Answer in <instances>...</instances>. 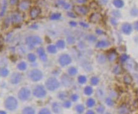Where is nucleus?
<instances>
[{
    "mask_svg": "<svg viewBox=\"0 0 138 114\" xmlns=\"http://www.w3.org/2000/svg\"><path fill=\"white\" fill-rule=\"evenodd\" d=\"M38 114H51V112L47 108H42V109L40 110Z\"/></svg>",
    "mask_w": 138,
    "mask_h": 114,
    "instance_id": "30",
    "label": "nucleus"
},
{
    "mask_svg": "<svg viewBox=\"0 0 138 114\" xmlns=\"http://www.w3.org/2000/svg\"><path fill=\"white\" fill-rule=\"evenodd\" d=\"M109 46V43L106 41H99L97 42L96 46L98 48H106Z\"/></svg>",
    "mask_w": 138,
    "mask_h": 114,
    "instance_id": "26",
    "label": "nucleus"
},
{
    "mask_svg": "<svg viewBox=\"0 0 138 114\" xmlns=\"http://www.w3.org/2000/svg\"><path fill=\"white\" fill-rule=\"evenodd\" d=\"M116 57H117V55H115V54L114 53H110V55L109 57V60L111 61V62H113V61L115 60V59L117 58Z\"/></svg>",
    "mask_w": 138,
    "mask_h": 114,
    "instance_id": "38",
    "label": "nucleus"
},
{
    "mask_svg": "<svg viewBox=\"0 0 138 114\" xmlns=\"http://www.w3.org/2000/svg\"><path fill=\"white\" fill-rule=\"evenodd\" d=\"M52 112L55 114H59L62 110L61 105L57 102H54L52 105Z\"/></svg>",
    "mask_w": 138,
    "mask_h": 114,
    "instance_id": "15",
    "label": "nucleus"
},
{
    "mask_svg": "<svg viewBox=\"0 0 138 114\" xmlns=\"http://www.w3.org/2000/svg\"><path fill=\"white\" fill-rule=\"evenodd\" d=\"M97 60L99 62V63H104L105 62V57L102 55H100V57H98L97 58Z\"/></svg>",
    "mask_w": 138,
    "mask_h": 114,
    "instance_id": "40",
    "label": "nucleus"
},
{
    "mask_svg": "<svg viewBox=\"0 0 138 114\" xmlns=\"http://www.w3.org/2000/svg\"><path fill=\"white\" fill-rule=\"evenodd\" d=\"M27 59L30 63H34L36 61V60H37V57H36V55L34 53H30L28 54Z\"/></svg>",
    "mask_w": 138,
    "mask_h": 114,
    "instance_id": "23",
    "label": "nucleus"
},
{
    "mask_svg": "<svg viewBox=\"0 0 138 114\" xmlns=\"http://www.w3.org/2000/svg\"><path fill=\"white\" fill-rule=\"evenodd\" d=\"M105 114H110V113H106Z\"/></svg>",
    "mask_w": 138,
    "mask_h": 114,
    "instance_id": "47",
    "label": "nucleus"
},
{
    "mask_svg": "<svg viewBox=\"0 0 138 114\" xmlns=\"http://www.w3.org/2000/svg\"><path fill=\"white\" fill-rule=\"evenodd\" d=\"M70 99L71 101H73V102H76L79 99V96L77 94H73L70 96Z\"/></svg>",
    "mask_w": 138,
    "mask_h": 114,
    "instance_id": "35",
    "label": "nucleus"
},
{
    "mask_svg": "<svg viewBox=\"0 0 138 114\" xmlns=\"http://www.w3.org/2000/svg\"><path fill=\"white\" fill-rule=\"evenodd\" d=\"M61 82L64 86L68 88L70 87L73 84V80L69 77V75L64 74L61 77Z\"/></svg>",
    "mask_w": 138,
    "mask_h": 114,
    "instance_id": "11",
    "label": "nucleus"
},
{
    "mask_svg": "<svg viewBox=\"0 0 138 114\" xmlns=\"http://www.w3.org/2000/svg\"><path fill=\"white\" fill-rule=\"evenodd\" d=\"M70 25H72V26H76V24L75 22H72L70 23Z\"/></svg>",
    "mask_w": 138,
    "mask_h": 114,
    "instance_id": "45",
    "label": "nucleus"
},
{
    "mask_svg": "<svg viewBox=\"0 0 138 114\" xmlns=\"http://www.w3.org/2000/svg\"><path fill=\"white\" fill-rule=\"evenodd\" d=\"M118 114H129V109L125 105H122L119 107L118 110Z\"/></svg>",
    "mask_w": 138,
    "mask_h": 114,
    "instance_id": "21",
    "label": "nucleus"
},
{
    "mask_svg": "<svg viewBox=\"0 0 138 114\" xmlns=\"http://www.w3.org/2000/svg\"><path fill=\"white\" fill-rule=\"evenodd\" d=\"M23 20V16H21V15H20L18 13H15L12 15V18H11V22L13 25H18L20 24L21 23H22Z\"/></svg>",
    "mask_w": 138,
    "mask_h": 114,
    "instance_id": "9",
    "label": "nucleus"
},
{
    "mask_svg": "<svg viewBox=\"0 0 138 114\" xmlns=\"http://www.w3.org/2000/svg\"><path fill=\"white\" fill-rule=\"evenodd\" d=\"M77 2L79 3H86V0H77Z\"/></svg>",
    "mask_w": 138,
    "mask_h": 114,
    "instance_id": "44",
    "label": "nucleus"
},
{
    "mask_svg": "<svg viewBox=\"0 0 138 114\" xmlns=\"http://www.w3.org/2000/svg\"><path fill=\"white\" fill-rule=\"evenodd\" d=\"M29 77L33 82H39L43 78V73L37 68H35L30 71Z\"/></svg>",
    "mask_w": 138,
    "mask_h": 114,
    "instance_id": "6",
    "label": "nucleus"
},
{
    "mask_svg": "<svg viewBox=\"0 0 138 114\" xmlns=\"http://www.w3.org/2000/svg\"><path fill=\"white\" fill-rule=\"evenodd\" d=\"M86 105L88 108H93L95 105V100L92 98H89L86 100Z\"/></svg>",
    "mask_w": 138,
    "mask_h": 114,
    "instance_id": "20",
    "label": "nucleus"
},
{
    "mask_svg": "<svg viewBox=\"0 0 138 114\" xmlns=\"http://www.w3.org/2000/svg\"><path fill=\"white\" fill-rule=\"evenodd\" d=\"M74 10L78 15H85L88 13V8L84 6H75Z\"/></svg>",
    "mask_w": 138,
    "mask_h": 114,
    "instance_id": "13",
    "label": "nucleus"
},
{
    "mask_svg": "<svg viewBox=\"0 0 138 114\" xmlns=\"http://www.w3.org/2000/svg\"><path fill=\"white\" fill-rule=\"evenodd\" d=\"M31 91L27 87H23L19 90L18 93V98L22 101H27L30 98Z\"/></svg>",
    "mask_w": 138,
    "mask_h": 114,
    "instance_id": "5",
    "label": "nucleus"
},
{
    "mask_svg": "<svg viewBox=\"0 0 138 114\" xmlns=\"http://www.w3.org/2000/svg\"><path fill=\"white\" fill-rule=\"evenodd\" d=\"M3 42H4L3 38L0 36V48H1L2 46H3Z\"/></svg>",
    "mask_w": 138,
    "mask_h": 114,
    "instance_id": "42",
    "label": "nucleus"
},
{
    "mask_svg": "<svg viewBox=\"0 0 138 114\" xmlns=\"http://www.w3.org/2000/svg\"><path fill=\"white\" fill-rule=\"evenodd\" d=\"M72 61L71 57H70L68 54H63L60 56L59 58V63L61 65L62 67H64L66 65H68L71 64Z\"/></svg>",
    "mask_w": 138,
    "mask_h": 114,
    "instance_id": "7",
    "label": "nucleus"
},
{
    "mask_svg": "<svg viewBox=\"0 0 138 114\" xmlns=\"http://www.w3.org/2000/svg\"><path fill=\"white\" fill-rule=\"evenodd\" d=\"M31 6L30 0H22L18 3V9L20 11H25L29 9Z\"/></svg>",
    "mask_w": 138,
    "mask_h": 114,
    "instance_id": "10",
    "label": "nucleus"
},
{
    "mask_svg": "<svg viewBox=\"0 0 138 114\" xmlns=\"http://www.w3.org/2000/svg\"><path fill=\"white\" fill-rule=\"evenodd\" d=\"M57 48L56 46L54 45V44H50L47 46V51L50 54H54L57 52Z\"/></svg>",
    "mask_w": 138,
    "mask_h": 114,
    "instance_id": "19",
    "label": "nucleus"
},
{
    "mask_svg": "<svg viewBox=\"0 0 138 114\" xmlns=\"http://www.w3.org/2000/svg\"><path fill=\"white\" fill-rule=\"evenodd\" d=\"M96 111H97V112L98 114H104V112H105V107L103 106L102 105H98V107L97 108Z\"/></svg>",
    "mask_w": 138,
    "mask_h": 114,
    "instance_id": "33",
    "label": "nucleus"
},
{
    "mask_svg": "<svg viewBox=\"0 0 138 114\" xmlns=\"http://www.w3.org/2000/svg\"><path fill=\"white\" fill-rule=\"evenodd\" d=\"M42 40L40 37L37 36H28L25 39V43L30 49H34L35 46L41 44Z\"/></svg>",
    "mask_w": 138,
    "mask_h": 114,
    "instance_id": "1",
    "label": "nucleus"
},
{
    "mask_svg": "<svg viewBox=\"0 0 138 114\" xmlns=\"http://www.w3.org/2000/svg\"><path fill=\"white\" fill-rule=\"evenodd\" d=\"M37 53L38 55L39 56L42 62H46L47 60V57L46 55L45 50L42 47H39L37 49Z\"/></svg>",
    "mask_w": 138,
    "mask_h": 114,
    "instance_id": "14",
    "label": "nucleus"
},
{
    "mask_svg": "<svg viewBox=\"0 0 138 114\" xmlns=\"http://www.w3.org/2000/svg\"><path fill=\"white\" fill-rule=\"evenodd\" d=\"M90 83L92 86H97L99 83V79L97 77H92L90 79Z\"/></svg>",
    "mask_w": 138,
    "mask_h": 114,
    "instance_id": "28",
    "label": "nucleus"
},
{
    "mask_svg": "<svg viewBox=\"0 0 138 114\" xmlns=\"http://www.w3.org/2000/svg\"><path fill=\"white\" fill-rule=\"evenodd\" d=\"M21 114H35V110L31 106H26L22 110Z\"/></svg>",
    "mask_w": 138,
    "mask_h": 114,
    "instance_id": "16",
    "label": "nucleus"
},
{
    "mask_svg": "<svg viewBox=\"0 0 138 114\" xmlns=\"http://www.w3.org/2000/svg\"><path fill=\"white\" fill-rule=\"evenodd\" d=\"M41 9L39 7H34L32 8L30 10V16L32 19H35L39 16V15L41 13Z\"/></svg>",
    "mask_w": 138,
    "mask_h": 114,
    "instance_id": "12",
    "label": "nucleus"
},
{
    "mask_svg": "<svg viewBox=\"0 0 138 114\" xmlns=\"http://www.w3.org/2000/svg\"><path fill=\"white\" fill-rule=\"evenodd\" d=\"M106 104L107 105L109 106H114V101H113V99L111 98H107L105 99Z\"/></svg>",
    "mask_w": 138,
    "mask_h": 114,
    "instance_id": "34",
    "label": "nucleus"
},
{
    "mask_svg": "<svg viewBox=\"0 0 138 114\" xmlns=\"http://www.w3.org/2000/svg\"><path fill=\"white\" fill-rule=\"evenodd\" d=\"M121 71H122V68H121L120 66H119V65L115 66L114 70V72L115 74H119V73H121Z\"/></svg>",
    "mask_w": 138,
    "mask_h": 114,
    "instance_id": "36",
    "label": "nucleus"
},
{
    "mask_svg": "<svg viewBox=\"0 0 138 114\" xmlns=\"http://www.w3.org/2000/svg\"><path fill=\"white\" fill-rule=\"evenodd\" d=\"M62 106H63L64 108H69L72 106L71 101H69V100H64L63 102V104H62Z\"/></svg>",
    "mask_w": 138,
    "mask_h": 114,
    "instance_id": "32",
    "label": "nucleus"
},
{
    "mask_svg": "<svg viewBox=\"0 0 138 114\" xmlns=\"http://www.w3.org/2000/svg\"><path fill=\"white\" fill-rule=\"evenodd\" d=\"M33 95L37 98H44L47 95V91L43 85H37L33 90Z\"/></svg>",
    "mask_w": 138,
    "mask_h": 114,
    "instance_id": "4",
    "label": "nucleus"
},
{
    "mask_svg": "<svg viewBox=\"0 0 138 114\" xmlns=\"http://www.w3.org/2000/svg\"><path fill=\"white\" fill-rule=\"evenodd\" d=\"M67 42H68V44H73L75 42V39L73 37H72V36H70V37H68V39H67Z\"/></svg>",
    "mask_w": 138,
    "mask_h": 114,
    "instance_id": "37",
    "label": "nucleus"
},
{
    "mask_svg": "<svg viewBox=\"0 0 138 114\" xmlns=\"http://www.w3.org/2000/svg\"><path fill=\"white\" fill-rule=\"evenodd\" d=\"M75 110L76 111V112L79 114H83L84 112V106L82 104H78L75 107Z\"/></svg>",
    "mask_w": 138,
    "mask_h": 114,
    "instance_id": "24",
    "label": "nucleus"
},
{
    "mask_svg": "<svg viewBox=\"0 0 138 114\" xmlns=\"http://www.w3.org/2000/svg\"><path fill=\"white\" fill-rule=\"evenodd\" d=\"M78 81L80 84H84L87 81V78L84 75H80L78 78Z\"/></svg>",
    "mask_w": 138,
    "mask_h": 114,
    "instance_id": "27",
    "label": "nucleus"
},
{
    "mask_svg": "<svg viewBox=\"0 0 138 114\" xmlns=\"http://www.w3.org/2000/svg\"><path fill=\"white\" fill-rule=\"evenodd\" d=\"M10 3L12 6L16 5V4L19 3V0H10Z\"/></svg>",
    "mask_w": 138,
    "mask_h": 114,
    "instance_id": "41",
    "label": "nucleus"
},
{
    "mask_svg": "<svg viewBox=\"0 0 138 114\" xmlns=\"http://www.w3.org/2000/svg\"><path fill=\"white\" fill-rule=\"evenodd\" d=\"M0 114H7V113L4 112V111H0Z\"/></svg>",
    "mask_w": 138,
    "mask_h": 114,
    "instance_id": "46",
    "label": "nucleus"
},
{
    "mask_svg": "<svg viewBox=\"0 0 138 114\" xmlns=\"http://www.w3.org/2000/svg\"><path fill=\"white\" fill-rule=\"evenodd\" d=\"M0 73L3 77H7L9 74V70L7 68H3L0 70Z\"/></svg>",
    "mask_w": 138,
    "mask_h": 114,
    "instance_id": "31",
    "label": "nucleus"
},
{
    "mask_svg": "<svg viewBox=\"0 0 138 114\" xmlns=\"http://www.w3.org/2000/svg\"><path fill=\"white\" fill-rule=\"evenodd\" d=\"M60 86V82L55 77H51L47 79L46 82V88L50 91H54Z\"/></svg>",
    "mask_w": 138,
    "mask_h": 114,
    "instance_id": "2",
    "label": "nucleus"
},
{
    "mask_svg": "<svg viewBox=\"0 0 138 114\" xmlns=\"http://www.w3.org/2000/svg\"><path fill=\"white\" fill-rule=\"evenodd\" d=\"M17 68L20 71H25L27 70V64H26V62H20L19 64L17 65Z\"/></svg>",
    "mask_w": 138,
    "mask_h": 114,
    "instance_id": "17",
    "label": "nucleus"
},
{
    "mask_svg": "<svg viewBox=\"0 0 138 114\" xmlns=\"http://www.w3.org/2000/svg\"><path fill=\"white\" fill-rule=\"evenodd\" d=\"M23 78V75L20 72H14L10 77V82L12 84L16 85L20 83Z\"/></svg>",
    "mask_w": 138,
    "mask_h": 114,
    "instance_id": "8",
    "label": "nucleus"
},
{
    "mask_svg": "<svg viewBox=\"0 0 138 114\" xmlns=\"http://www.w3.org/2000/svg\"><path fill=\"white\" fill-rule=\"evenodd\" d=\"M68 74L70 76H74V75H76V73H78V70L77 68L75 67H71L68 68Z\"/></svg>",
    "mask_w": 138,
    "mask_h": 114,
    "instance_id": "22",
    "label": "nucleus"
},
{
    "mask_svg": "<svg viewBox=\"0 0 138 114\" xmlns=\"http://www.w3.org/2000/svg\"><path fill=\"white\" fill-rule=\"evenodd\" d=\"M85 114H95V113L94 111H93L92 110H88Z\"/></svg>",
    "mask_w": 138,
    "mask_h": 114,
    "instance_id": "43",
    "label": "nucleus"
},
{
    "mask_svg": "<svg viewBox=\"0 0 138 114\" xmlns=\"http://www.w3.org/2000/svg\"><path fill=\"white\" fill-rule=\"evenodd\" d=\"M60 16H61L60 14H59V13H55V14H53L52 16H50V19L57 20L58 19V18H60Z\"/></svg>",
    "mask_w": 138,
    "mask_h": 114,
    "instance_id": "39",
    "label": "nucleus"
},
{
    "mask_svg": "<svg viewBox=\"0 0 138 114\" xmlns=\"http://www.w3.org/2000/svg\"><path fill=\"white\" fill-rule=\"evenodd\" d=\"M57 97H58L59 99H60L61 100L64 101V100H66L67 97H68V95H67L66 92H60V93L58 94V95H57Z\"/></svg>",
    "mask_w": 138,
    "mask_h": 114,
    "instance_id": "29",
    "label": "nucleus"
},
{
    "mask_svg": "<svg viewBox=\"0 0 138 114\" xmlns=\"http://www.w3.org/2000/svg\"><path fill=\"white\" fill-rule=\"evenodd\" d=\"M65 41H63V40H59L57 41V42H56V47L59 48V49H64L65 48Z\"/></svg>",
    "mask_w": 138,
    "mask_h": 114,
    "instance_id": "25",
    "label": "nucleus"
},
{
    "mask_svg": "<svg viewBox=\"0 0 138 114\" xmlns=\"http://www.w3.org/2000/svg\"><path fill=\"white\" fill-rule=\"evenodd\" d=\"M84 95H86V96H91L93 93V90L91 86H87L84 88V90H83Z\"/></svg>",
    "mask_w": 138,
    "mask_h": 114,
    "instance_id": "18",
    "label": "nucleus"
},
{
    "mask_svg": "<svg viewBox=\"0 0 138 114\" xmlns=\"http://www.w3.org/2000/svg\"><path fill=\"white\" fill-rule=\"evenodd\" d=\"M18 100L14 96H8L5 101V108L10 111L15 110L18 107Z\"/></svg>",
    "mask_w": 138,
    "mask_h": 114,
    "instance_id": "3",
    "label": "nucleus"
}]
</instances>
